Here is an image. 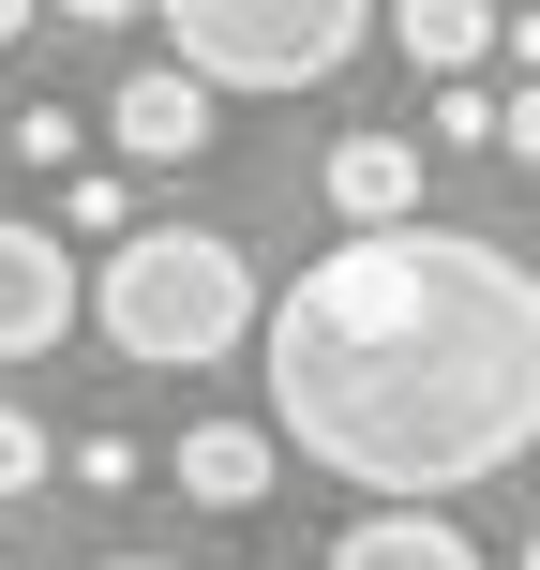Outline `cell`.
I'll return each instance as SVG.
<instances>
[{"instance_id":"6da1fadb","label":"cell","mask_w":540,"mask_h":570,"mask_svg":"<svg viewBox=\"0 0 540 570\" xmlns=\"http://www.w3.org/2000/svg\"><path fill=\"white\" fill-rule=\"evenodd\" d=\"M271 435L375 511L481 495L540 451V271L481 226L331 240L256 331Z\"/></svg>"},{"instance_id":"7a4b0ae2","label":"cell","mask_w":540,"mask_h":570,"mask_svg":"<svg viewBox=\"0 0 540 570\" xmlns=\"http://www.w3.org/2000/svg\"><path fill=\"white\" fill-rule=\"evenodd\" d=\"M90 331L136 375H196V361H226V345L271 331V285H256V256L226 226H136L90 271Z\"/></svg>"},{"instance_id":"3957f363","label":"cell","mask_w":540,"mask_h":570,"mask_svg":"<svg viewBox=\"0 0 540 570\" xmlns=\"http://www.w3.org/2000/svg\"><path fill=\"white\" fill-rule=\"evenodd\" d=\"M150 30H166V76H196L226 106V90H331L391 16H361V0H166Z\"/></svg>"},{"instance_id":"277c9868","label":"cell","mask_w":540,"mask_h":570,"mask_svg":"<svg viewBox=\"0 0 540 570\" xmlns=\"http://www.w3.org/2000/svg\"><path fill=\"white\" fill-rule=\"evenodd\" d=\"M90 315V271L60 256V226H0V361H46Z\"/></svg>"},{"instance_id":"5b68a950","label":"cell","mask_w":540,"mask_h":570,"mask_svg":"<svg viewBox=\"0 0 540 570\" xmlns=\"http://www.w3.org/2000/svg\"><path fill=\"white\" fill-rule=\"evenodd\" d=\"M315 180H331V226H345V240H391V226H421V150H405V136H345Z\"/></svg>"},{"instance_id":"8992f818","label":"cell","mask_w":540,"mask_h":570,"mask_svg":"<svg viewBox=\"0 0 540 570\" xmlns=\"http://www.w3.org/2000/svg\"><path fill=\"white\" fill-rule=\"evenodd\" d=\"M106 136H120V166H196V150H210V90H196V76H166V60H150V76H120V106H106Z\"/></svg>"},{"instance_id":"52a82bcc","label":"cell","mask_w":540,"mask_h":570,"mask_svg":"<svg viewBox=\"0 0 540 570\" xmlns=\"http://www.w3.org/2000/svg\"><path fill=\"white\" fill-rule=\"evenodd\" d=\"M271 465H285L271 421H196V435H180V495H196V511H256Z\"/></svg>"},{"instance_id":"ba28073f","label":"cell","mask_w":540,"mask_h":570,"mask_svg":"<svg viewBox=\"0 0 540 570\" xmlns=\"http://www.w3.org/2000/svg\"><path fill=\"white\" fill-rule=\"evenodd\" d=\"M331 570H481V541H465L451 511H361L331 541Z\"/></svg>"},{"instance_id":"9c48e42d","label":"cell","mask_w":540,"mask_h":570,"mask_svg":"<svg viewBox=\"0 0 540 570\" xmlns=\"http://www.w3.org/2000/svg\"><path fill=\"white\" fill-rule=\"evenodd\" d=\"M391 46L421 60L435 90H465V60H481V46H511V16H481V0H405V16H391Z\"/></svg>"},{"instance_id":"30bf717a","label":"cell","mask_w":540,"mask_h":570,"mask_svg":"<svg viewBox=\"0 0 540 570\" xmlns=\"http://www.w3.org/2000/svg\"><path fill=\"white\" fill-rule=\"evenodd\" d=\"M60 226L120 256V240H136V210H120V180H106V166H76V180H60Z\"/></svg>"},{"instance_id":"8fae6325","label":"cell","mask_w":540,"mask_h":570,"mask_svg":"<svg viewBox=\"0 0 540 570\" xmlns=\"http://www.w3.org/2000/svg\"><path fill=\"white\" fill-rule=\"evenodd\" d=\"M46 421H30V405H0V511H16V495H46Z\"/></svg>"},{"instance_id":"7c38bea8","label":"cell","mask_w":540,"mask_h":570,"mask_svg":"<svg viewBox=\"0 0 540 570\" xmlns=\"http://www.w3.org/2000/svg\"><path fill=\"white\" fill-rule=\"evenodd\" d=\"M495 150H511V166H540V90H511V120H495Z\"/></svg>"},{"instance_id":"4fadbf2b","label":"cell","mask_w":540,"mask_h":570,"mask_svg":"<svg viewBox=\"0 0 540 570\" xmlns=\"http://www.w3.org/2000/svg\"><path fill=\"white\" fill-rule=\"evenodd\" d=\"M511 60H526V90H540V16H511Z\"/></svg>"},{"instance_id":"5bb4252c","label":"cell","mask_w":540,"mask_h":570,"mask_svg":"<svg viewBox=\"0 0 540 570\" xmlns=\"http://www.w3.org/2000/svg\"><path fill=\"white\" fill-rule=\"evenodd\" d=\"M30 30H46V16H30V0H0V46H30Z\"/></svg>"},{"instance_id":"9a60e30c","label":"cell","mask_w":540,"mask_h":570,"mask_svg":"<svg viewBox=\"0 0 540 570\" xmlns=\"http://www.w3.org/2000/svg\"><path fill=\"white\" fill-rule=\"evenodd\" d=\"M106 570H180V556H106Z\"/></svg>"},{"instance_id":"2e32d148","label":"cell","mask_w":540,"mask_h":570,"mask_svg":"<svg viewBox=\"0 0 540 570\" xmlns=\"http://www.w3.org/2000/svg\"><path fill=\"white\" fill-rule=\"evenodd\" d=\"M526 570H540V525H526Z\"/></svg>"}]
</instances>
